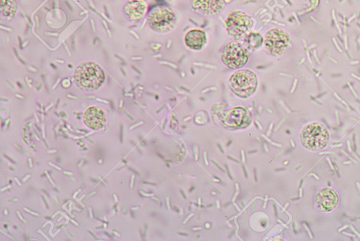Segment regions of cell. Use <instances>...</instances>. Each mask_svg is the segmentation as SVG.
Returning a JSON list of instances; mask_svg holds the SVG:
<instances>
[{
    "mask_svg": "<svg viewBox=\"0 0 360 241\" xmlns=\"http://www.w3.org/2000/svg\"><path fill=\"white\" fill-rule=\"evenodd\" d=\"M104 79V71L95 63H82L75 69V82L84 90L93 91L98 89L103 84Z\"/></svg>",
    "mask_w": 360,
    "mask_h": 241,
    "instance_id": "obj_1",
    "label": "cell"
},
{
    "mask_svg": "<svg viewBox=\"0 0 360 241\" xmlns=\"http://www.w3.org/2000/svg\"><path fill=\"white\" fill-rule=\"evenodd\" d=\"M302 145L311 151L320 150L327 146L329 134L325 126L318 122L309 124L300 134Z\"/></svg>",
    "mask_w": 360,
    "mask_h": 241,
    "instance_id": "obj_2",
    "label": "cell"
},
{
    "mask_svg": "<svg viewBox=\"0 0 360 241\" xmlns=\"http://www.w3.org/2000/svg\"><path fill=\"white\" fill-rule=\"evenodd\" d=\"M230 87L237 95L242 98L251 96L256 90L257 79L254 72L251 70H241L235 72L230 79Z\"/></svg>",
    "mask_w": 360,
    "mask_h": 241,
    "instance_id": "obj_3",
    "label": "cell"
},
{
    "mask_svg": "<svg viewBox=\"0 0 360 241\" xmlns=\"http://www.w3.org/2000/svg\"><path fill=\"white\" fill-rule=\"evenodd\" d=\"M177 22L175 14L169 7L158 6L149 12L148 23L153 30L158 32L170 31Z\"/></svg>",
    "mask_w": 360,
    "mask_h": 241,
    "instance_id": "obj_4",
    "label": "cell"
},
{
    "mask_svg": "<svg viewBox=\"0 0 360 241\" xmlns=\"http://www.w3.org/2000/svg\"><path fill=\"white\" fill-rule=\"evenodd\" d=\"M221 59L227 67L239 69L244 67L248 62V52L244 44L237 41H232L224 46Z\"/></svg>",
    "mask_w": 360,
    "mask_h": 241,
    "instance_id": "obj_5",
    "label": "cell"
},
{
    "mask_svg": "<svg viewBox=\"0 0 360 241\" xmlns=\"http://www.w3.org/2000/svg\"><path fill=\"white\" fill-rule=\"evenodd\" d=\"M289 45V35L284 30L273 28L266 33L264 48L269 55L274 57L282 55Z\"/></svg>",
    "mask_w": 360,
    "mask_h": 241,
    "instance_id": "obj_6",
    "label": "cell"
},
{
    "mask_svg": "<svg viewBox=\"0 0 360 241\" xmlns=\"http://www.w3.org/2000/svg\"><path fill=\"white\" fill-rule=\"evenodd\" d=\"M253 26L251 16L241 11H235L228 16L226 21L228 33L235 38L247 35Z\"/></svg>",
    "mask_w": 360,
    "mask_h": 241,
    "instance_id": "obj_7",
    "label": "cell"
},
{
    "mask_svg": "<svg viewBox=\"0 0 360 241\" xmlns=\"http://www.w3.org/2000/svg\"><path fill=\"white\" fill-rule=\"evenodd\" d=\"M192 9L203 16H215L224 9V0H193Z\"/></svg>",
    "mask_w": 360,
    "mask_h": 241,
    "instance_id": "obj_8",
    "label": "cell"
},
{
    "mask_svg": "<svg viewBox=\"0 0 360 241\" xmlns=\"http://www.w3.org/2000/svg\"><path fill=\"white\" fill-rule=\"evenodd\" d=\"M338 203L337 194L331 188L322 190L316 197V204L319 209L323 212H330L334 210Z\"/></svg>",
    "mask_w": 360,
    "mask_h": 241,
    "instance_id": "obj_9",
    "label": "cell"
},
{
    "mask_svg": "<svg viewBox=\"0 0 360 241\" xmlns=\"http://www.w3.org/2000/svg\"><path fill=\"white\" fill-rule=\"evenodd\" d=\"M84 122L89 128L100 129L105 124V114L100 108L92 106L84 113Z\"/></svg>",
    "mask_w": 360,
    "mask_h": 241,
    "instance_id": "obj_10",
    "label": "cell"
},
{
    "mask_svg": "<svg viewBox=\"0 0 360 241\" xmlns=\"http://www.w3.org/2000/svg\"><path fill=\"white\" fill-rule=\"evenodd\" d=\"M147 5L145 0H128L124 6V13L131 21H140L145 15Z\"/></svg>",
    "mask_w": 360,
    "mask_h": 241,
    "instance_id": "obj_11",
    "label": "cell"
},
{
    "mask_svg": "<svg viewBox=\"0 0 360 241\" xmlns=\"http://www.w3.org/2000/svg\"><path fill=\"white\" fill-rule=\"evenodd\" d=\"M206 35L203 30L199 29L191 30L185 35V44L189 48L194 50L202 49L206 43Z\"/></svg>",
    "mask_w": 360,
    "mask_h": 241,
    "instance_id": "obj_12",
    "label": "cell"
},
{
    "mask_svg": "<svg viewBox=\"0 0 360 241\" xmlns=\"http://www.w3.org/2000/svg\"><path fill=\"white\" fill-rule=\"evenodd\" d=\"M246 111L243 108H235L228 113L225 119L227 125L232 127H239L244 124L246 118Z\"/></svg>",
    "mask_w": 360,
    "mask_h": 241,
    "instance_id": "obj_13",
    "label": "cell"
},
{
    "mask_svg": "<svg viewBox=\"0 0 360 241\" xmlns=\"http://www.w3.org/2000/svg\"><path fill=\"white\" fill-rule=\"evenodd\" d=\"M18 10L16 0H1L0 12L2 16L7 19H13Z\"/></svg>",
    "mask_w": 360,
    "mask_h": 241,
    "instance_id": "obj_14",
    "label": "cell"
},
{
    "mask_svg": "<svg viewBox=\"0 0 360 241\" xmlns=\"http://www.w3.org/2000/svg\"><path fill=\"white\" fill-rule=\"evenodd\" d=\"M246 42L248 47L251 49H257L262 45V37L259 33L252 32V33L248 34V35H246Z\"/></svg>",
    "mask_w": 360,
    "mask_h": 241,
    "instance_id": "obj_15",
    "label": "cell"
}]
</instances>
